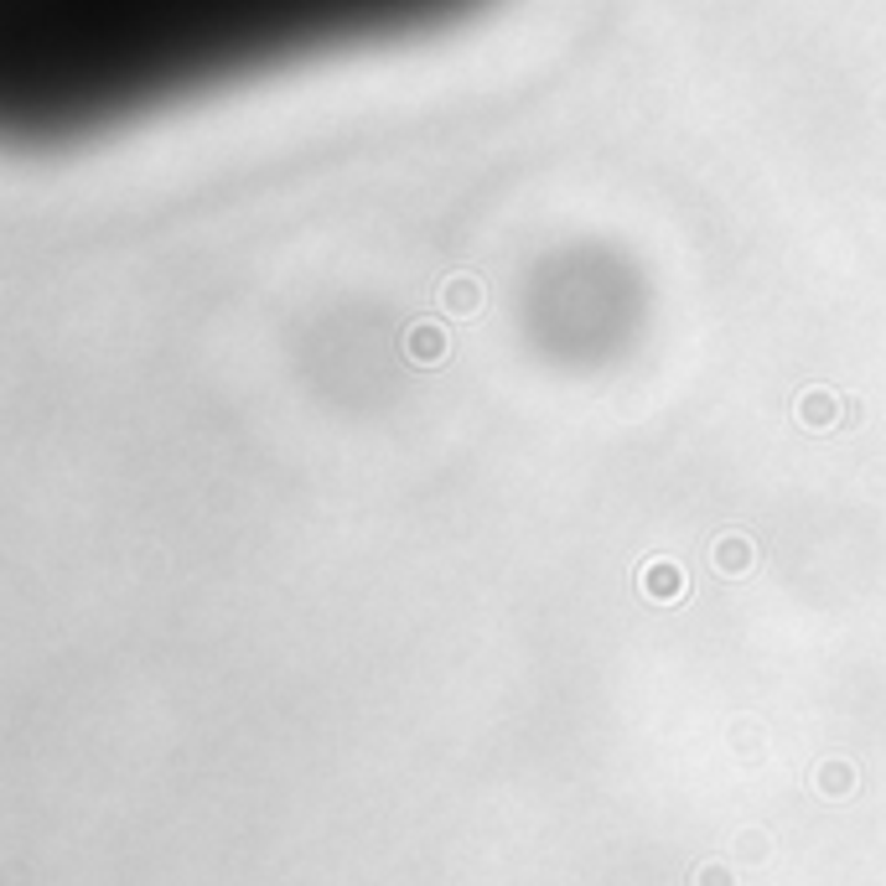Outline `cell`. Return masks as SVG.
<instances>
[{"instance_id":"obj_1","label":"cell","mask_w":886,"mask_h":886,"mask_svg":"<svg viewBox=\"0 0 886 886\" xmlns=\"http://www.w3.org/2000/svg\"><path fill=\"white\" fill-rule=\"evenodd\" d=\"M710 571L726 575V581H742V575L757 571V539L742 529H726L715 534V545H710Z\"/></svg>"},{"instance_id":"obj_2","label":"cell","mask_w":886,"mask_h":886,"mask_svg":"<svg viewBox=\"0 0 886 886\" xmlns=\"http://www.w3.org/2000/svg\"><path fill=\"white\" fill-rule=\"evenodd\" d=\"M846 405L850 399L846 394H835V389H804L798 394V405H793V415H798L804 431H835L840 420H850Z\"/></svg>"},{"instance_id":"obj_3","label":"cell","mask_w":886,"mask_h":886,"mask_svg":"<svg viewBox=\"0 0 886 886\" xmlns=\"http://www.w3.org/2000/svg\"><path fill=\"white\" fill-rule=\"evenodd\" d=\"M638 586H643L649 602H664V607H669V602H679V596L689 591V575H685L679 560H649L643 575H638Z\"/></svg>"},{"instance_id":"obj_4","label":"cell","mask_w":886,"mask_h":886,"mask_svg":"<svg viewBox=\"0 0 886 886\" xmlns=\"http://www.w3.org/2000/svg\"><path fill=\"white\" fill-rule=\"evenodd\" d=\"M477 306H482V280H477V276L441 280V312H446V316L467 322V316H477Z\"/></svg>"},{"instance_id":"obj_5","label":"cell","mask_w":886,"mask_h":886,"mask_svg":"<svg viewBox=\"0 0 886 886\" xmlns=\"http://www.w3.org/2000/svg\"><path fill=\"white\" fill-rule=\"evenodd\" d=\"M405 353H410L420 369H435V363L446 358V327H441V322H415L410 333H405Z\"/></svg>"},{"instance_id":"obj_6","label":"cell","mask_w":886,"mask_h":886,"mask_svg":"<svg viewBox=\"0 0 886 886\" xmlns=\"http://www.w3.org/2000/svg\"><path fill=\"white\" fill-rule=\"evenodd\" d=\"M814 783H819V793H825V798H846L850 788H855V768H850V762H825Z\"/></svg>"},{"instance_id":"obj_7","label":"cell","mask_w":886,"mask_h":886,"mask_svg":"<svg viewBox=\"0 0 886 886\" xmlns=\"http://www.w3.org/2000/svg\"><path fill=\"white\" fill-rule=\"evenodd\" d=\"M695 886H736V876H731L726 861H710V866L695 871Z\"/></svg>"},{"instance_id":"obj_8","label":"cell","mask_w":886,"mask_h":886,"mask_svg":"<svg viewBox=\"0 0 886 886\" xmlns=\"http://www.w3.org/2000/svg\"><path fill=\"white\" fill-rule=\"evenodd\" d=\"M736 850H742L747 861H762V855H768V835H762V829H747V835L736 840Z\"/></svg>"}]
</instances>
